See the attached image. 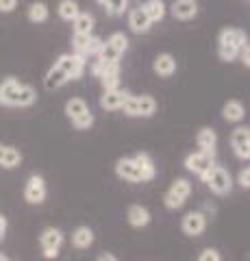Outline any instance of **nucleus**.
<instances>
[{
  "label": "nucleus",
  "instance_id": "nucleus-13",
  "mask_svg": "<svg viewBox=\"0 0 250 261\" xmlns=\"http://www.w3.org/2000/svg\"><path fill=\"white\" fill-rule=\"evenodd\" d=\"M246 33L239 31V29H224L220 31V35H217V44L220 46H235L239 48L241 44H246Z\"/></svg>",
  "mask_w": 250,
  "mask_h": 261
},
{
  "label": "nucleus",
  "instance_id": "nucleus-24",
  "mask_svg": "<svg viewBox=\"0 0 250 261\" xmlns=\"http://www.w3.org/2000/svg\"><path fill=\"white\" fill-rule=\"evenodd\" d=\"M72 244L76 248H90L94 244V231L90 226H78L74 233H72Z\"/></svg>",
  "mask_w": 250,
  "mask_h": 261
},
{
  "label": "nucleus",
  "instance_id": "nucleus-20",
  "mask_svg": "<svg viewBox=\"0 0 250 261\" xmlns=\"http://www.w3.org/2000/svg\"><path fill=\"white\" fill-rule=\"evenodd\" d=\"M142 11L148 15V20L155 24V22H161L165 18V3L163 0H146L142 5Z\"/></svg>",
  "mask_w": 250,
  "mask_h": 261
},
{
  "label": "nucleus",
  "instance_id": "nucleus-8",
  "mask_svg": "<svg viewBox=\"0 0 250 261\" xmlns=\"http://www.w3.org/2000/svg\"><path fill=\"white\" fill-rule=\"evenodd\" d=\"M183 233L185 235H191V238H196V235H203L205 228H207V218L205 214H200V211H191L183 218Z\"/></svg>",
  "mask_w": 250,
  "mask_h": 261
},
{
  "label": "nucleus",
  "instance_id": "nucleus-6",
  "mask_svg": "<svg viewBox=\"0 0 250 261\" xmlns=\"http://www.w3.org/2000/svg\"><path fill=\"white\" fill-rule=\"evenodd\" d=\"M211 166H215L213 163V154L211 152H203V150H198V152H191V154H187V159H185V168L189 170V172H193V174H203V172H207Z\"/></svg>",
  "mask_w": 250,
  "mask_h": 261
},
{
  "label": "nucleus",
  "instance_id": "nucleus-31",
  "mask_svg": "<svg viewBox=\"0 0 250 261\" xmlns=\"http://www.w3.org/2000/svg\"><path fill=\"white\" fill-rule=\"evenodd\" d=\"M100 48H102V39L90 35V37H87V42L83 44V48H80L76 55H83V57H87V55H98Z\"/></svg>",
  "mask_w": 250,
  "mask_h": 261
},
{
  "label": "nucleus",
  "instance_id": "nucleus-14",
  "mask_svg": "<svg viewBox=\"0 0 250 261\" xmlns=\"http://www.w3.org/2000/svg\"><path fill=\"white\" fill-rule=\"evenodd\" d=\"M133 161L137 163V168H140V172H142V183H148L155 178V163H152L148 152H137Z\"/></svg>",
  "mask_w": 250,
  "mask_h": 261
},
{
  "label": "nucleus",
  "instance_id": "nucleus-35",
  "mask_svg": "<svg viewBox=\"0 0 250 261\" xmlns=\"http://www.w3.org/2000/svg\"><path fill=\"white\" fill-rule=\"evenodd\" d=\"M72 124H74L78 130L90 128V126L94 124V116H92V111H87V113H83V116H78V118H72Z\"/></svg>",
  "mask_w": 250,
  "mask_h": 261
},
{
  "label": "nucleus",
  "instance_id": "nucleus-4",
  "mask_svg": "<svg viewBox=\"0 0 250 261\" xmlns=\"http://www.w3.org/2000/svg\"><path fill=\"white\" fill-rule=\"evenodd\" d=\"M39 242H42V248H44V257L46 259H54L59 255V248L63 244V233L59 231V228H54V226H48L46 231L42 233Z\"/></svg>",
  "mask_w": 250,
  "mask_h": 261
},
{
  "label": "nucleus",
  "instance_id": "nucleus-22",
  "mask_svg": "<svg viewBox=\"0 0 250 261\" xmlns=\"http://www.w3.org/2000/svg\"><path fill=\"white\" fill-rule=\"evenodd\" d=\"M222 116H224L227 122H239V120H244L246 109H244V105H241L239 100H229L222 107Z\"/></svg>",
  "mask_w": 250,
  "mask_h": 261
},
{
  "label": "nucleus",
  "instance_id": "nucleus-3",
  "mask_svg": "<svg viewBox=\"0 0 250 261\" xmlns=\"http://www.w3.org/2000/svg\"><path fill=\"white\" fill-rule=\"evenodd\" d=\"M54 65H59V68L70 76V81H76V79L83 76L87 61H85L83 55H76L74 53V55H61L59 59L54 61Z\"/></svg>",
  "mask_w": 250,
  "mask_h": 261
},
{
  "label": "nucleus",
  "instance_id": "nucleus-2",
  "mask_svg": "<svg viewBox=\"0 0 250 261\" xmlns=\"http://www.w3.org/2000/svg\"><path fill=\"white\" fill-rule=\"evenodd\" d=\"M191 194V183L187 181V178H176V181L172 183V187L168 190L165 194V207L168 209H181L185 205V200L189 198Z\"/></svg>",
  "mask_w": 250,
  "mask_h": 261
},
{
  "label": "nucleus",
  "instance_id": "nucleus-1",
  "mask_svg": "<svg viewBox=\"0 0 250 261\" xmlns=\"http://www.w3.org/2000/svg\"><path fill=\"white\" fill-rule=\"evenodd\" d=\"M200 178L211 187V192L217 194V196H222V194H229L231 192V187H233V181H231V174L227 172L224 168L220 166H211L207 170V172L200 174Z\"/></svg>",
  "mask_w": 250,
  "mask_h": 261
},
{
  "label": "nucleus",
  "instance_id": "nucleus-21",
  "mask_svg": "<svg viewBox=\"0 0 250 261\" xmlns=\"http://www.w3.org/2000/svg\"><path fill=\"white\" fill-rule=\"evenodd\" d=\"M98 79H100V83H102L104 89H116L120 85V63L107 65Z\"/></svg>",
  "mask_w": 250,
  "mask_h": 261
},
{
  "label": "nucleus",
  "instance_id": "nucleus-26",
  "mask_svg": "<svg viewBox=\"0 0 250 261\" xmlns=\"http://www.w3.org/2000/svg\"><path fill=\"white\" fill-rule=\"evenodd\" d=\"M157 111V100L152 96H137V118H150Z\"/></svg>",
  "mask_w": 250,
  "mask_h": 261
},
{
  "label": "nucleus",
  "instance_id": "nucleus-38",
  "mask_svg": "<svg viewBox=\"0 0 250 261\" xmlns=\"http://www.w3.org/2000/svg\"><path fill=\"white\" fill-rule=\"evenodd\" d=\"M18 7V0H0V13H11Z\"/></svg>",
  "mask_w": 250,
  "mask_h": 261
},
{
  "label": "nucleus",
  "instance_id": "nucleus-9",
  "mask_svg": "<svg viewBox=\"0 0 250 261\" xmlns=\"http://www.w3.org/2000/svg\"><path fill=\"white\" fill-rule=\"evenodd\" d=\"M170 11L176 20H191L198 15V3L196 0H174Z\"/></svg>",
  "mask_w": 250,
  "mask_h": 261
},
{
  "label": "nucleus",
  "instance_id": "nucleus-17",
  "mask_svg": "<svg viewBox=\"0 0 250 261\" xmlns=\"http://www.w3.org/2000/svg\"><path fill=\"white\" fill-rule=\"evenodd\" d=\"M126 218H128V224L135 226V228H142V226H146V224L150 222L148 209L142 207V205H131V207H128Z\"/></svg>",
  "mask_w": 250,
  "mask_h": 261
},
{
  "label": "nucleus",
  "instance_id": "nucleus-28",
  "mask_svg": "<svg viewBox=\"0 0 250 261\" xmlns=\"http://www.w3.org/2000/svg\"><path fill=\"white\" fill-rule=\"evenodd\" d=\"M57 11H59V18H61V20H66V22H72V20H74L76 15L80 13L78 5L74 3V0H61Z\"/></svg>",
  "mask_w": 250,
  "mask_h": 261
},
{
  "label": "nucleus",
  "instance_id": "nucleus-32",
  "mask_svg": "<svg viewBox=\"0 0 250 261\" xmlns=\"http://www.w3.org/2000/svg\"><path fill=\"white\" fill-rule=\"evenodd\" d=\"M107 42H109L111 46H114L118 53H124L126 48H128V39H126L124 33H114V35H111V37L107 39Z\"/></svg>",
  "mask_w": 250,
  "mask_h": 261
},
{
  "label": "nucleus",
  "instance_id": "nucleus-41",
  "mask_svg": "<svg viewBox=\"0 0 250 261\" xmlns=\"http://www.w3.org/2000/svg\"><path fill=\"white\" fill-rule=\"evenodd\" d=\"M98 261H118V259H116V255H111V252H107V255L98 257Z\"/></svg>",
  "mask_w": 250,
  "mask_h": 261
},
{
  "label": "nucleus",
  "instance_id": "nucleus-5",
  "mask_svg": "<svg viewBox=\"0 0 250 261\" xmlns=\"http://www.w3.org/2000/svg\"><path fill=\"white\" fill-rule=\"evenodd\" d=\"M24 198H26V202H31V205H42L46 200V183L42 176L33 174L29 178L26 187H24Z\"/></svg>",
  "mask_w": 250,
  "mask_h": 261
},
{
  "label": "nucleus",
  "instance_id": "nucleus-16",
  "mask_svg": "<svg viewBox=\"0 0 250 261\" xmlns=\"http://www.w3.org/2000/svg\"><path fill=\"white\" fill-rule=\"evenodd\" d=\"M70 81V76L66 74V72H63L59 65H52L50 70H48V74H46V79H44V87L46 89H59V87H63Z\"/></svg>",
  "mask_w": 250,
  "mask_h": 261
},
{
  "label": "nucleus",
  "instance_id": "nucleus-19",
  "mask_svg": "<svg viewBox=\"0 0 250 261\" xmlns=\"http://www.w3.org/2000/svg\"><path fill=\"white\" fill-rule=\"evenodd\" d=\"M20 81L18 79H7L3 85H0V105H7V107H13L15 94L20 89Z\"/></svg>",
  "mask_w": 250,
  "mask_h": 261
},
{
  "label": "nucleus",
  "instance_id": "nucleus-10",
  "mask_svg": "<svg viewBox=\"0 0 250 261\" xmlns=\"http://www.w3.org/2000/svg\"><path fill=\"white\" fill-rule=\"evenodd\" d=\"M116 172H118L120 178H124V181L142 183V172H140V168H137V163L133 159H118Z\"/></svg>",
  "mask_w": 250,
  "mask_h": 261
},
{
  "label": "nucleus",
  "instance_id": "nucleus-33",
  "mask_svg": "<svg viewBox=\"0 0 250 261\" xmlns=\"http://www.w3.org/2000/svg\"><path fill=\"white\" fill-rule=\"evenodd\" d=\"M237 53H239V48H235V46H220L217 44V55H220L222 61H235Z\"/></svg>",
  "mask_w": 250,
  "mask_h": 261
},
{
  "label": "nucleus",
  "instance_id": "nucleus-39",
  "mask_svg": "<svg viewBox=\"0 0 250 261\" xmlns=\"http://www.w3.org/2000/svg\"><path fill=\"white\" fill-rule=\"evenodd\" d=\"M237 183H239L241 187H246V190L250 187V170H248V168H244V170H241V172H239Z\"/></svg>",
  "mask_w": 250,
  "mask_h": 261
},
{
  "label": "nucleus",
  "instance_id": "nucleus-18",
  "mask_svg": "<svg viewBox=\"0 0 250 261\" xmlns=\"http://www.w3.org/2000/svg\"><path fill=\"white\" fill-rule=\"evenodd\" d=\"M196 144L203 152H211L215 154V144H217V135L213 128H200L196 135Z\"/></svg>",
  "mask_w": 250,
  "mask_h": 261
},
{
  "label": "nucleus",
  "instance_id": "nucleus-43",
  "mask_svg": "<svg viewBox=\"0 0 250 261\" xmlns=\"http://www.w3.org/2000/svg\"><path fill=\"white\" fill-rule=\"evenodd\" d=\"M3 154H5V146L0 144V161H3Z\"/></svg>",
  "mask_w": 250,
  "mask_h": 261
},
{
  "label": "nucleus",
  "instance_id": "nucleus-7",
  "mask_svg": "<svg viewBox=\"0 0 250 261\" xmlns=\"http://www.w3.org/2000/svg\"><path fill=\"white\" fill-rule=\"evenodd\" d=\"M231 144L239 159H248L250 157V128L248 126L235 128L231 135Z\"/></svg>",
  "mask_w": 250,
  "mask_h": 261
},
{
  "label": "nucleus",
  "instance_id": "nucleus-15",
  "mask_svg": "<svg viewBox=\"0 0 250 261\" xmlns=\"http://www.w3.org/2000/svg\"><path fill=\"white\" fill-rule=\"evenodd\" d=\"M128 27H131L133 33H148L152 22L148 20V15L144 13L142 7H140V9H133L131 13H128Z\"/></svg>",
  "mask_w": 250,
  "mask_h": 261
},
{
  "label": "nucleus",
  "instance_id": "nucleus-44",
  "mask_svg": "<svg viewBox=\"0 0 250 261\" xmlns=\"http://www.w3.org/2000/svg\"><path fill=\"white\" fill-rule=\"evenodd\" d=\"M0 261H11V259L7 257V255H3V252H0Z\"/></svg>",
  "mask_w": 250,
  "mask_h": 261
},
{
  "label": "nucleus",
  "instance_id": "nucleus-37",
  "mask_svg": "<svg viewBox=\"0 0 250 261\" xmlns=\"http://www.w3.org/2000/svg\"><path fill=\"white\" fill-rule=\"evenodd\" d=\"M237 57L241 59V63H244L246 68H248V65H250V46H248V42L239 46V53H237Z\"/></svg>",
  "mask_w": 250,
  "mask_h": 261
},
{
  "label": "nucleus",
  "instance_id": "nucleus-11",
  "mask_svg": "<svg viewBox=\"0 0 250 261\" xmlns=\"http://www.w3.org/2000/svg\"><path fill=\"white\" fill-rule=\"evenodd\" d=\"M126 96H128V92H122L120 87L104 89V94L100 96V107L104 111H116V109L122 107V102L126 100Z\"/></svg>",
  "mask_w": 250,
  "mask_h": 261
},
{
  "label": "nucleus",
  "instance_id": "nucleus-25",
  "mask_svg": "<svg viewBox=\"0 0 250 261\" xmlns=\"http://www.w3.org/2000/svg\"><path fill=\"white\" fill-rule=\"evenodd\" d=\"M72 24H74V35H92V29H94V18L90 13H83L80 11L74 20H72Z\"/></svg>",
  "mask_w": 250,
  "mask_h": 261
},
{
  "label": "nucleus",
  "instance_id": "nucleus-36",
  "mask_svg": "<svg viewBox=\"0 0 250 261\" xmlns=\"http://www.w3.org/2000/svg\"><path fill=\"white\" fill-rule=\"evenodd\" d=\"M198 261H222V255L215 248H205L203 252H200Z\"/></svg>",
  "mask_w": 250,
  "mask_h": 261
},
{
  "label": "nucleus",
  "instance_id": "nucleus-23",
  "mask_svg": "<svg viewBox=\"0 0 250 261\" xmlns=\"http://www.w3.org/2000/svg\"><path fill=\"white\" fill-rule=\"evenodd\" d=\"M37 100V92L31 85H20L18 94H15V100H13V107H31Z\"/></svg>",
  "mask_w": 250,
  "mask_h": 261
},
{
  "label": "nucleus",
  "instance_id": "nucleus-27",
  "mask_svg": "<svg viewBox=\"0 0 250 261\" xmlns=\"http://www.w3.org/2000/svg\"><path fill=\"white\" fill-rule=\"evenodd\" d=\"M90 111V107H87V102L83 100V98H70V100L66 102V113H68V118H78V116H83V113Z\"/></svg>",
  "mask_w": 250,
  "mask_h": 261
},
{
  "label": "nucleus",
  "instance_id": "nucleus-34",
  "mask_svg": "<svg viewBox=\"0 0 250 261\" xmlns=\"http://www.w3.org/2000/svg\"><path fill=\"white\" fill-rule=\"evenodd\" d=\"M126 5H128V0H109V5L104 9H107L109 15H122L126 11Z\"/></svg>",
  "mask_w": 250,
  "mask_h": 261
},
{
  "label": "nucleus",
  "instance_id": "nucleus-42",
  "mask_svg": "<svg viewBox=\"0 0 250 261\" xmlns=\"http://www.w3.org/2000/svg\"><path fill=\"white\" fill-rule=\"evenodd\" d=\"M96 3H98L100 7H107V5H109V0H96Z\"/></svg>",
  "mask_w": 250,
  "mask_h": 261
},
{
  "label": "nucleus",
  "instance_id": "nucleus-12",
  "mask_svg": "<svg viewBox=\"0 0 250 261\" xmlns=\"http://www.w3.org/2000/svg\"><path fill=\"white\" fill-rule=\"evenodd\" d=\"M152 70H155V74L163 76V79L172 76L174 72H176V59H174V57H172L170 53L159 55L157 59H155V63H152Z\"/></svg>",
  "mask_w": 250,
  "mask_h": 261
},
{
  "label": "nucleus",
  "instance_id": "nucleus-40",
  "mask_svg": "<svg viewBox=\"0 0 250 261\" xmlns=\"http://www.w3.org/2000/svg\"><path fill=\"white\" fill-rule=\"evenodd\" d=\"M5 231H7V218L0 216V242H3V238H5Z\"/></svg>",
  "mask_w": 250,
  "mask_h": 261
},
{
  "label": "nucleus",
  "instance_id": "nucleus-29",
  "mask_svg": "<svg viewBox=\"0 0 250 261\" xmlns=\"http://www.w3.org/2000/svg\"><path fill=\"white\" fill-rule=\"evenodd\" d=\"M48 7H46V3H33L29 7V20L33 22V24H42V22H46L48 20Z\"/></svg>",
  "mask_w": 250,
  "mask_h": 261
},
{
  "label": "nucleus",
  "instance_id": "nucleus-30",
  "mask_svg": "<svg viewBox=\"0 0 250 261\" xmlns=\"http://www.w3.org/2000/svg\"><path fill=\"white\" fill-rule=\"evenodd\" d=\"M20 161H22L20 150L13 148V146H5V154H3L0 166H3V168H15V166H20Z\"/></svg>",
  "mask_w": 250,
  "mask_h": 261
}]
</instances>
